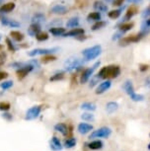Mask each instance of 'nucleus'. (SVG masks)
Segmentation results:
<instances>
[{"mask_svg":"<svg viewBox=\"0 0 150 151\" xmlns=\"http://www.w3.org/2000/svg\"><path fill=\"white\" fill-rule=\"evenodd\" d=\"M121 74V67L118 65H108V66H104L102 67L100 71L98 72V76L104 80L106 79H113V78H117L120 76Z\"/></svg>","mask_w":150,"mask_h":151,"instance_id":"nucleus-1","label":"nucleus"},{"mask_svg":"<svg viewBox=\"0 0 150 151\" xmlns=\"http://www.w3.org/2000/svg\"><path fill=\"white\" fill-rule=\"evenodd\" d=\"M81 53H82V55H83L85 61L94 60V59L97 58L102 53V47L100 45H93V47H87V48H85V50H83Z\"/></svg>","mask_w":150,"mask_h":151,"instance_id":"nucleus-2","label":"nucleus"},{"mask_svg":"<svg viewBox=\"0 0 150 151\" xmlns=\"http://www.w3.org/2000/svg\"><path fill=\"white\" fill-rule=\"evenodd\" d=\"M85 60L78 58H69L64 62V70L67 72H72L74 70H78L83 66Z\"/></svg>","mask_w":150,"mask_h":151,"instance_id":"nucleus-3","label":"nucleus"},{"mask_svg":"<svg viewBox=\"0 0 150 151\" xmlns=\"http://www.w3.org/2000/svg\"><path fill=\"white\" fill-rule=\"evenodd\" d=\"M100 64H101V62L97 61V62H95L91 67H88V68H86V69H84L83 71H82V73L80 75V83L81 84L87 83V82L90 80V78L94 75L95 70L100 66Z\"/></svg>","mask_w":150,"mask_h":151,"instance_id":"nucleus-4","label":"nucleus"},{"mask_svg":"<svg viewBox=\"0 0 150 151\" xmlns=\"http://www.w3.org/2000/svg\"><path fill=\"white\" fill-rule=\"evenodd\" d=\"M112 134V129L107 127H102L100 129L93 130L91 134L89 135L90 139L94 138H108L110 135Z\"/></svg>","mask_w":150,"mask_h":151,"instance_id":"nucleus-5","label":"nucleus"},{"mask_svg":"<svg viewBox=\"0 0 150 151\" xmlns=\"http://www.w3.org/2000/svg\"><path fill=\"white\" fill-rule=\"evenodd\" d=\"M59 48L58 47H50V48H34V50L28 52V55L31 58H35L37 55H50V53H55L56 52H58Z\"/></svg>","mask_w":150,"mask_h":151,"instance_id":"nucleus-6","label":"nucleus"},{"mask_svg":"<svg viewBox=\"0 0 150 151\" xmlns=\"http://www.w3.org/2000/svg\"><path fill=\"white\" fill-rule=\"evenodd\" d=\"M42 111V105H36V106L31 107L30 109L27 110L26 115H25V119L26 121H33V119H38L41 115Z\"/></svg>","mask_w":150,"mask_h":151,"instance_id":"nucleus-7","label":"nucleus"},{"mask_svg":"<svg viewBox=\"0 0 150 151\" xmlns=\"http://www.w3.org/2000/svg\"><path fill=\"white\" fill-rule=\"evenodd\" d=\"M143 37H145V36H144L141 32H139L138 34H135V35H131V36L124 37V38H121L120 40V45H127L129 44L137 42H139Z\"/></svg>","mask_w":150,"mask_h":151,"instance_id":"nucleus-8","label":"nucleus"},{"mask_svg":"<svg viewBox=\"0 0 150 151\" xmlns=\"http://www.w3.org/2000/svg\"><path fill=\"white\" fill-rule=\"evenodd\" d=\"M33 70H35V67H34L33 65H31L29 63V61L25 62L23 67H21L16 70L17 78H18L19 80H22V79H24L30 72H32Z\"/></svg>","mask_w":150,"mask_h":151,"instance_id":"nucleus-9","label":"nucleus"},{"mask_svg":"<svg viewBox=\"0 0 150 151\" xmlns=\"http://www.w3.org/2000/svg\"><path fill=\"white\" fill-rule=\"evenodd\" d=\"M0 22H1L2 26H5V27H8V28H20L21 27L20 22H18L15 19L8 18V17H1Z\"/></svg>","mask_w":150,"mask_h":151,"instance_id":"nucleus-10","label":"nucleus"},{"mask_svg":"<svg viewBox=\"0 0 150 151\" xmlns=\"http://www.w3.org/2000/svg\"><path fill=\"white\" fill-rule=\"evenodd\" d=\"M111 86H112V81L110 80V79H106L105 81L101 82V83L98 85L97 88H96L95 93L97 94V95H101V94L105 93L106 91H108L110 88H111Z\"/></svg>","mask_w":150,"mask_h":151,"instance_id":"nucleus-11","label":"nucleus"},{"mask_svg":"<svg viewBox=\"0 0 150 151\" xmlns=\"http://www.w3.org/2000/svg\"><path fill=\"white\" fill-rule=\"evenodd\" d=\"M67 12H68L67 7L61 4H56L50 8V13L55 15H65Z\"/></svg>","mask_w":150,"mask_h":151,"instance_id":"nucleus-12","label":"nucleus"},{"mask_svg":"<svg viewBox=\"0 0 150 151\" xmlns=\"http://www.w3.org/2000/svg\"><path fill=\"white\" fill-rule=\"evenodd\" d=\"M85 34V30L83 28H74V29H71L68 32H65L63 34V36L62 37H65V38H76V37L80 36V35H83Z\"/></svg>","mask_w":150,"mask_h":151,"instance_id":"nucleus-13","label":"nucleus"},{"mask_svg":"<svg viewBox=\"0 0 150 151\" xmlns=\"http://www.w3.org/2000/svg\"><path fill=\"white\" fill-rule=\"evenodd\" d=\"M91 130H93V125L90 124H87V122H80L77 125V132L80 133V134H87L89 133Z\"/></svg>","mask_w":150,"mask_h":151,"instance_id":"nucleus-14","label":"nucleus"},{"mask_svg":"<svg viewBox=\"0 0 150 151\" xmlns=\"http://www.w3.org/2000/svg\"><path fill=\"white\" fill-rule=\"evenodd\" d=\"M16 8V4L14 2H7L0 5V14H8L11 13Z\"/></svg>","mask_w":150,"mask_h":151,"instance_id":"nucleus-15","label":"nucleus"},{"mask_svg":"<svg viewBox=\"0 0 150 151\" xmlns=\"http://www.w3.org/2000/svg\"><path fill=\"white\" fill-rule=\"evenodd\" d=\"M50 149H52L53 151H60L63 148L60 142V139L57 136H52L50 141Z\"/></svg>","mask_w":150,"mask_h":151,"instance_id":"nucleus-16","label":"nucleus"},{"mask_svg":"<svg viewBox=\"0 0 150 151\" xmlns=\"http://www.w3.org/2000/svg\"><path fill=\"white\" fill-rule=\"evenodd\" d=\"M137 12H138V8L135 5H131V7L127 8L126 15L123 17V21H129L134 15H136Z\"/></svg>","mask_w":150,"mask_h":151,"instance_id":"nucleus-17","label":"nucleus"},{"mask_svg":"<svg viewBox=\"0 0 150 151\" xmlns=\"http://www.w3.org/2000/svg\"><path fill=\"white\" fill-rule=\"evenodd\" d=\"M41 25L39 24H36V23H32V24L30 25V27L28 28V35L30 37H36L38 34L41 32Z\"/></svg>","mask_w":150,"mask_h":151,"instance_id":"nucleus-18","label":"nucleus"},{"mask_svg":"<svg viewBox=\"0 0 150 151\" xmlns=\"http://www.w3.org/2000/svg\"><path fill=\"white\" fill-rule=\"evenodd\" d=\"M53 129H55L56 132L61 133V134L64 136L68 134V127H67L65 124H63V122H58V124H56L55 127H53Z\"/></svg>","mask_w":150,"mask_h":151,"instance_id":"nucleus-19","label":"nucleus"},{"mask_svg":"<svg viewBox=\"0 0 150 151\" xmlns=\"http://www.w3.org/2000/svg\"><path fill=\"white\" fill-rule=\"evenodd\" d=\"M123 89L124 90V92H126L129 97L132 96V95H133V94L135 93L133 84H132V82H131V80L124 81V83H123Z\"/></svg>","mask_w":150,"mask_h":151,"instance_id":"nucleus-20","label":"nucleus"},{"mask_svg":"<svg viewBox=\"0 0 150 151\" xmlns=\"http://www.w3.org/2000/svg\"><path fill=\"white\" fill-rule=\"evenodd\" d=\"M46 22V15L42 12H36L32 16V23H36V24H39Z\"/></svg>","mask_w":150,"mask_h":151,"instance_id":"nucleus-21","label":"nucleus"},{"mask_svg":"<svg viewBox=\"0 0 150 151\" xmlns=\"http://www.w3.org/2000/svg\"><path fill=\"white\" fill-rule=\"evenodd\" d=\"M93 7H94V9L96 11H98V12H103V13H106L108 12V6H107V4H105L103 1H97L94 2V4H93Z\"/></svg>","mask_w":150,"mask_h":151,"instance_id":"nucleus-22","label":"nucleus"},{"mask_svg":"<svg viewBox=\"0 0 150 151\" xmlns=\"http://www.w3.org/2000/svg\"><path fill=\"white\" fill-rule=\"evenodd\" d=\"M10 37H11V39H13L14 41L18 42H22L25 39L24 34L22 33V32H20V31H17V30L11 31V32H10Z\"/></svg>","mask_w":150,"mask_h":151,"instance_id":"nucleus-23","label":"nucleus"},{"mask_svg":"<svg viewBox=\"0 0 150 151\" xmlns=\"http://www.w3.org/2000/svg\"><path fill=\"white\" fill-rule=\"evenodd\" d=\"M80 25V19L78 17H72L67 20L66 22V28H70V29H74V28L79 27Z\"/></svg>","mask_w":150,"mask_h":151,"instance_id":"nucleus-24","label":"nucleus"},{"mask_svg":"<svg viewBox=\"0 0 150 151\" xmlns=\"http://www.w3.org/2000/svg\"><path fill=\"white\" fill-rule=\"evenodd\" d=\"M49 32L55 37H59V36H63V34L65 33V29L62 27H52L49 29Z\"/></svg>","mask_w":150,"mask_h":151,"instance_id":"nucleus-25","label":"nucleus"},{"mask_svg":"<svg viewBox=\"0 0 150 151\" xmlns=\"http://www.w3.org/2000/svg\"><path fill=\"white\" fill-rule=\"evenodd\" d=\"M140 32L142 33L144 36H146L147 34H149V32H150V18H147L142 22Z\"/></svg>","mask_w":150,"mask_h":151,"instance_id":"nucleus-26","label":"nucleus"},{"mask_svg":"<svg viewBox=\"0 0 150 151\" xmlns=\"http://www.w3.org/2000/svg\"><path fill=\"white\" fill-rule=\"evenodd\" d=\"M104 147V143L101 140H93L88 143V148L91 150H100Z\"/></svg>","mask_w":150,"mask_h":151,"instance_id":"nucleus-27","label":"nucleus"},{"mask_svg":"<svg viewBox=\"0 0 150 151\" xmlns=\"http://www.w3.org/2000/svg\"><path fill=\"white\" fill-rule=\"evenodd\" d=\"M118 109V104L117 102H109V103L106 104V111L110 115L115 113Z\"/></svg>","mask_w":150,"mask_h":151,"instance_id":"nucleus-28","label":"nucleus"},{"mask_svg":"<svg viewBox=\"0 0 150 151\" xmlns=\"http://www.w3.org/2000/svg\"><path fill=\"white\" fill-rule=\"evenodd\" d=\"M81 109L88 111V112H93L97 109V105L95 103H92V102H84L83 104L81 105Z\"/></svg>","mask_w":150,"mask_h":151,"instance_id":"nucleus-29","label":"nucleus"},{"mask_svg":"<svg viewBox=\"0 0 150 151\" xmlns=\"http://www.w3.org/2000/svg\"><path fill=\"white\" fill-rule=\"evenodd\" d=\"M134 26V24L133 23H131V22H127V23H123V24L121 25L120 28H118V31L121 33H126V32H128V31H131L132 28H133Z\"/></svg>","mask_w":150,"mask_h":151,"instance_id":"nucleus-30","label":"nucleus"},{"mask_svg":"<svg viewBox=\"0 0 150 151\" xmlns=\"http://www.w3.org/2000/svg\"><path fill=\"white\" fill-rule=\"evenodd\" d=\"M87 20L88 21H94V22H98V21H101L102 20V15H101V12H91L90 14H88L87 16Z\"/></svg>","mask_w":150,"mask_h":151,"instance_id":"nucleus-31","label":"nucleus"},{"mask_svg":"<svg viewBox=\"0 0 150 151\" xmlns=\"http://www.w3.org/2000/svg\"><path fill=\"white\" fill-rule=\"evenodd\" d=\"M76 143H77V139H76L75 137H69L64 140V144L63 146L67 148V149H71V148H73L76 145Z\"/></svg>","mask_w":150,"mask_h":151,"instance_id":"nucleus-32","label":"nucleus"},{"mask_svg":"<svg viewBox=\"0 0 150 151\" xmlns=\"http://www.w3.org/2000/svg\"><path fill=\"white\" fill-rule=\"evenodd\" d=\"M123 8H120V9H115V10H112L110 11V12H108V17L110 19H118V17H120L121 15V12H123Z\"/></svg>","mask_w":150,"mask_h":151,"instance_id":"nucleus-33","label":"nucleus"},{"mask_svg":"<svg viewBox=\"0 0 150 151\" xmlns=\"http://www.w3.org/2000/svg\"><path fill=\"white\" fill-rule=\"evenodd\" d=\"M56 56L53 55V53H50V55H42L41 58V62L42 63H49V62H52L56 60Z\"/></svg>","mask_w":150,"mask_h":151,"instance_id":"nucleus-34","label":"nucleus"},{"mask_svg":"<svg viewBox=\"0 0 150 151\" xmlns=\"http://www.w3.org/2000/svg\"><path fill=\"white\" fill-rule=\"evenodd\" d=\"M64 71H57V72H55L52 77L50 78V81H59V80H62V79L64 78Z\"/></svg>","mask_w":150,"mask_h":151,"instance_id":"nucleus-35","label":"nucleus"},{"mask_svg":"<svg viewBox=\"0 0 150 151\" xmlns=\"http://www.w3.org/2000/svg\"><path fill=\"white\" fill-rule=\"evenodd\" d=\"M6 45L8 47V50L9 52H15L17 50H18V47H16V45L14 44V42H12V40H11L10 38H6Z\"/></svg>","mask_w":150,"mask_h":151,"instance_id":"nucleus-36","label":"nucleus"},{"mask_svg":"<svg viewBox=\"0 0 150 151\" xmlns=\"http://www.w3.org/2000/svg\"><path fill=\"white\" fill-rule=\"evenodd\" d=\"M49 38H50L49 34H47V32H42V31L36 36V39L38 42H46L49 40Z\"/></svg>","mask_w":150,"mask_h":151,"instance_id":"nucleus-37","label":"nucleus"},{"mask_svg":"<svg viewBox=\"0 0 150 151\" xmlns=\"http://www.w3.org/2000/svg\"><path fill=\"white\" fill-rule=\"evenodd\" d=\"M13 85H14V82L12 80H4L0 84V88H1L2 90L6 91V90H9L10 88H12Z\"/></svg>","mask_w":150,"mask_h":151,"instance_id":"nucleus-38","label":"nucleus"},{"mask_svg":"<svg viewBox=\"0 0 150 151\" xmlns=\"http://www.w3.org/2000/svg\"><path fill=\"white\" fill-rule=\"evenodd\" d=\"M81 119L84 122H94L95 121V116L90 112V113H83L81 115Z\"/></svg>","mask_w":150,"mask_h":151,"instance_id":"nucleus-39","label":"nucleus"},{"mask_svg":"<svg viewBox=\"0 0 150 151\" xmlns=\"http://www.w3.org/2000/svg\"><path fill=\"white\" fill-rule=\"evenodd\" d=\"M107 25V22L106 21H98V22H95V24L92 26V31H98V30H101L102 28H104L105 26Z\"/></svg>","mask_w":150,"mask_h":151,"instance_id":"nucleus-40","label":"nucleus"},{"mask_svg":"<svg viewBox=\"0 0 150 151\" xmlns=\"http://www.w3.org/2000/svg\"><path fill=\"white\" fill-rule=\"evenodd\" d=\"M90 79H91V80H90V83H89V87L90 88H93L94 86H96V85L99 83V81L101 80V78L98 76V74H96V75H93Z\"/></svg>","mask_w":150,"mask_h":151,"instance_id":"nucleus-41","label":"nucleus"},{"mask_svg":"<svg viewBox=\"0 0 150 151\" xmlns=\"http://www.w3.org/2000/svg\"><path fill=\"white\" fill-rule=\"evenodd\" d=\"M10 108H11L10 103L5 102V101L0 102V111H1V112H7V111L10 110Z\"/></svg>","mask_w":150,"mask_h":151,"instance_id":"nucleus-42","label":"nucleus"},{"mask_svg":"<svg viewBox=\"0 0 150 151\" xmlns=\"http://www.w3.org/2000/svg\"><path fill=\"white\" fill-rule=\"evenodd\" d=\"M131 99L133 102H142L143 100H144V96H143V95H141V94L134 93L133 95L131 96Z\"/></svg>","mask_w":150,"mask_h":151,"instance_id":"nucleus-43","label":"nucleus"},{"mask_svg":"<svg viewBox=\"0 0 150 151\" xmlns=\"http://www.w3.org/2000/svg\"><path fill=\"white\" fill-rule=\"evenodd\" d=\"M141 17L143 19H147V18H150V5L148 7H146L145 9L143 10L142 14H141Z\"/></svg>","mask_w":150,"mask_h":151,"instance_id":"nucleus-44","label":"nucleus"},{"mask_svg":"<svg viewBox=\"0 0 150 151\" xmlns=\"http://www.w3.org/2000/svg\"><path fill=\"white\" fill-rule=\"evenodd\" d=\"M62 23V21L60 19H53L52 22H50V28H52V27H59V25H60Z\"/></svg>","mask_w":150,"mask_h":151,"instance_id":"nucleus-45","label":"nucleus"},{"mask_svg":"<svg viewBox=\"0 0 150 151\" xmlns=\"http://www.w3.org/2000/svg\"><path fill=\"white\" fill-rule=\"evenodd\" d=\"M1 116H2V118H3L4 119H6V121H8V122H10V121H12V119H13L12 114H10V113L3 112V114H2Z\"/></svg>","mask_w":150,"mask_h":151,"instance_id":"nucleus-46","label":"nucleus"},{"mask_svg":"<svg viewBox=\"0 0 150 151\" xmlns=\"http://www.w3.org/2000/svg\"><path fill=\"white\" fill-rule=\"evenodd\" d=\"M121 38H123V33L118 31V32L114 34V36H113L112 40H113V41H118V40H121Z\"/></svg>","mask_w":150,"mask_h":151,"instance_id":"nucleus-47","label":"nucleus"},{"mask_svg":"<svg viewBox=\"0 0 150 151\" xmlns=\"http://www.w3.org/2000/svg\"><path fill=\"white\" fill-rule=\"evenodd\" d=\"M149 69V65L148 64H140L139 65V70L141 72H145Z\"/></svg>","mask_w":150,"mask_h":151,"instance_id":"nucleus-48","label":"nucleus"},{"mask_svg":"<svg viewBox=\"0 0 150 151\" xmlns=\"http://www.w3.org/2000/svg\"><path fill=\"white\" fill-rule=\"evenodd\" d=\"M8 77V73L6 71H0V81L4 80Z\"/></svg>","mask_w":150,"mask_h":151,"instance_id":"nucleus-49","label":"nucleus"},{"mask_svg":"<svg viewBox=\"0 0 150 151\" xmlns=\"http://www.w3.org/2000/svg\"><path fill=\"white\" fill-rule=\"evenodd\" d=\"M124 0H114L113 1V5L114 6H121V5L123 4Z\"/></svg>","mask_w":150,"mask_h":151,"instance_id":"nucleus-50","label":"nucleus"},{"mask_svg":"<svg viewBox=\"0 0 150 151\" xmlns=\"http://www.w3.org/2000/svg\"><path fill=\"white\" fill-rule=\"evenodd\" d=\"M86 38H87V37H86V36H85V35H84V34H83V35H80V36L76 37V38H75V39H77V40H78V41H80V42H82V41H85V40H86Z\"/></svg>","mask_w":150,"mask_h":151,"instance_id":"nucleus-51","label":"nucleus"},{"mask_svg":"<svg viewBox=\"0 0 150 151\" xmlns=\"http://www.w3.org/2000/svg\"><path fill=\"white\" fill-rule=\"evenodd\" d=\"M145 85H147L148 87H150V78H147L145 80Z\"/></svg>","mask_w":150,"mask_h":151,"instance_id":"nucleus-52","label":"nucleus"},{"mask_svg":"<svg viewBox=\"0 0 150 151\" xmlns=\"http://www.w3.org/2000/svg\"><path fill=\"white\" fill-rule=\"evenodd\" d=\"M128 3H135V2H137L138 0H126Z\"/></svg>","mask_w":150,"mask_h":151,"instance_id":"nucleus-53","label":"nucleus"},{"mask_svg":"<svg viewBox=\"0 0 150 151\" xmlns=\"http://www.w3.org/2000/svg\"><path fill=\"white\" fill-rule=\"evenodd\" d=\"M105 2H107V3H110V2H113L114 0H104Z\"/></svg>","mask_w":150,"mask_h":151,"instance_id":"nucleus-54","label":"nucleus"},{"mask_svg":"<svg viewBox=\"0 0 150 151\" xmlns=\"http://www.w3.org/2000/svg\"><path fill=\"white\" fill-rule=\"evenodd\" d=\"M4 1H5V0H0V5L3 4V3H4Z\"/></svg>","mask_w":150,"mask_h":151,"instance_id":"nucleus-55","label":"nucleus"},{"mask_svg":"<svg viewBox=\"0 0 150 151\" xmlns=\"http://www.w3.org/2000/svg\"><path fill=\"white\" fill-rule=\"evenodd\" d=\"M2 50V45H0V50Z\"/></svg>","mask_w":150,"mask_h":151,"instance_id":"nucleus-56","label":"nucleus"},{"mask_svg":"<svg viewBox=\"0 0 150 151\" xmlns=\"http://www.w3.org/2000/svg\"><path fill=\"white\" fill-rule=\"evenodd\" d=\"M148 149H149V150H150V143H149V144H148Z\"/></svg>","mask_w":150,"mask_h":151,"instance_id":"nucleus-57","label":"nucleus"},{"mask_svg":"<svg viewBox=\"0 0 150 151\" xmlns=\"http://www.w3.org/2000/svg\"><path fill=\"white\" fill-rule=\"evenodd\" d=\"M2 39V37H1V35H0V40H1Z\"/></svg>","mask_w":150,"mask_h":151,"instance_id":"nucleus-58","label":"nucleus"},{"mask_svg":"<svg viewBox=\"0 0 150 151\" xmlns=\"http://www.w3.org/2000/svg\"><path fill=\"white\" fill-rule=\"evenodd\" d=\"M0 20H1V17H0Z\"/></svg>","mask_w":150,"mask_h":151,"instance_id":"nucleus-59","label":"nucleus"},{"mask_svg":"<svg viewBox=\"0 0 150 151\" xmlns=\"http://www.w3.org/2000/svg\"><path fill=\"white\" fill-rule=\"evenodd\" d=\"M138 1H141V0H138Z\"/></svg>","mask_w":150,"mask_h":151,"instance_id":"nucleus-60","label":"nucleus"}]
</instances>
